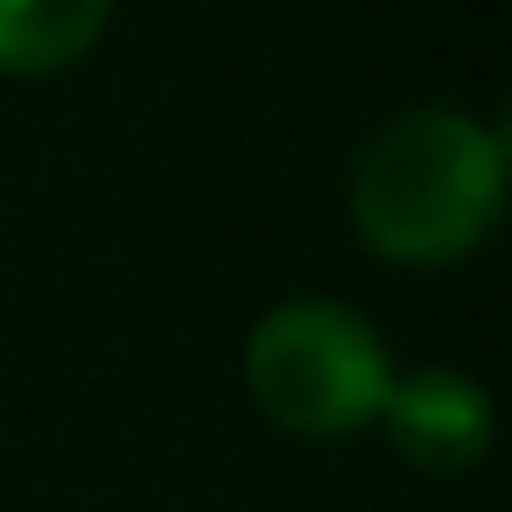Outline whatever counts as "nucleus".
<instances>
[{"label": "nucleus", "mask_w": 512, "mask_h": 512, "mask_svg": "<svg viewBox=\"0 0 512 512\" xmlns=\"http://www.w3.org/2000/svg\"><path fill=\"white\" fill-rule=\"evenodd\" d=\"M379 421L414 470L449 477V470H470L491 449V393L470 372H449V365L400 372L379 400Z\"/></svg>", "instance_id": "3"}, {"label": "nucleus", "mask_w": 512, "mask_h": 512, "mask_svg": "<svg viewBox=\"0 0 512 512\" xmlns=\"http://www.w3.org/2000/svg\"><path fill=\"white\" fill-rule=\"evenodd\" d=\"M505 204V134L421 106L386 120L351 169V225L393 267H449L484 246Z\"/></svg>", "instance_id": "1"}, {"label": "nucleus", "mask_w": 512, "mask_h": 512, "mask_svg": "<svg viewBox=\"0 0 512 512\" xmlns=\"http://www.w3.org/2000/svg\"><path fill=\"white\" fill-rule=\"evenodd\" d=\"M393 358L379 330L323 295L274 302L246 337V393L288 435H358L379 421Z\"/></svg>", "instance_id": "2"}, {"label": "nucleus", "mask_w": 512, "mask_h": 512, "mask_svg": "<svg viewBox=\"0 0 512 512\" xmlns=\"http://www.w3.org/2000/svg\"><path fill=\"white\" fill-rule=\"evenodd\" d=\"M113 0H0V78H57L92 57Z\"/></svg>", "instance_id": "4"}]
</instances>
